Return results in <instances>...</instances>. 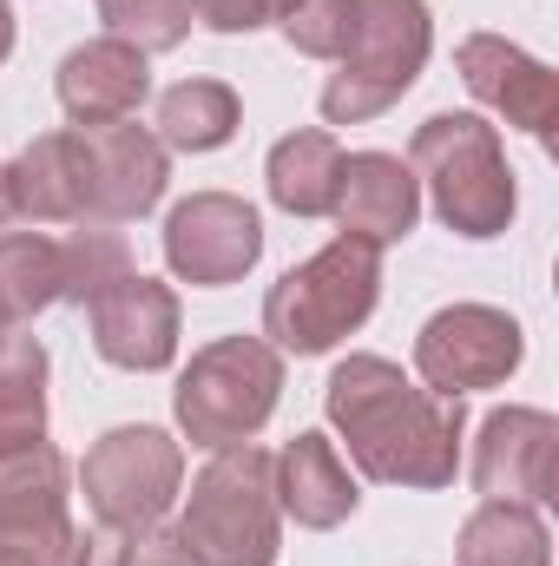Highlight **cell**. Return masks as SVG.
I'll return each mask as SVG.
<instances>
[{"label":"cell","instance_id":"1","mask_svg":"<svg viewBox=\"0 0 559 566\" xmlns=\"http://www.w3.org/2000/svg\"><path fill=\"white\" fill-rule=\"evenodd\" d=\"M323 409L349 461L382 488H447L461 468V434H467L461 396H434L409 382L389 356H342L329 369Z\"/></svg>","mask_w":559,"mask_h":566},{"label":"cell","instance_id":"2","mask_svg":"<svg viewBox=\"0 0 559 566\" xmlns=\"http://www.w3.org/2000/svg\"><path fill=\"white\" fill-rule=\"evenodd\" d=\"M178 534L204 566H271L283 554V507H277V454L257 441L211 448L184 494Z\"/></svg>","mask_w":559,"mask_h":566},{"label":"cell","instance_id":"3","mask_svg":"<svg viewBox=\"0 0 559 566\" xmlns=\"http://www.w3.org/2000/svg\"><path fill=\"white\" fill-rule=\"evenodd\" d=\"M376 296H382V244L342 231L336 244H323L316 258H303L296 271L271 283L264 343L277 356H323L369 323Z\"/></svg>","mask_w":559,"mask_h":566},{"label":"cell","instance_id":"4","mask_svg":"<svg viewBox=\"0 0 559 566\" xmlns=\"http://www.w3.org/2000/svg\"><path fill=\"white\" fill-rule=\"evenodd\" d=\"M409 171H415V185H428L434 218L454 238H500L514 224L520 191H514L500 133L487 119H474V113L421 119L415 139H409Z\"/></svg>","mask_w":559,"mask_h":566},{"label":"cell","instance_id":"5","mask_svg":"<svg viewBox=\"0 0 559 566\" xmlns=\"http://www.w3.org/2000/svg\"><path fill=\"white\" fill-rule=\"evenodd\" d=\"M434 46V20L428 0H356V27L349 46L323 86V119L329 126H362L376 113H389L428 66Z\"/></svg>","mask_w":559,"mask_h":566},{"label":"cell","instance_id":"6","mask_svg":"<svg viewBox=\"0 0 559 566\" xmlns=\"http://www.w3.org/2000/svg\"><path fill=\"white\" fill-rule=\"evenodd\" d=\"M283 396V356L264 336H218L204 343L184 376H178V428L191 434V448H238L277 416Z\"/></svg>","mask_w":559,"mask_h":566},{"label":"cell","instance_id":"7","mask_svg":"<svg viewBox=\"0 0 559 566\" xmlns=\"http://www.w3.org/2000/svg\"><path fill=\"white\" fill-rule=\"evenodd\" d=\"M80 488L106 534H145L171 514L184 488V448L151 422L106 428L80 461Z\"/></svg>","mask_w":559,"mask_h":566},{"label":"cell","instance_id":"8","mask_svg":"<svg viewBox=\"0 0 559 566\" xmlns=\"http://www.w3.org/2000/svg\"><path fill=\"white\" fill-rule=\"evenodd\" d=\"M527 356V329L494 310V303H447L421 323L415 369L421 389L434 396H467V389H500Z\"/></svg>","mask_w":559,"mask_h":566},{"label":"cell","instance_id":"9","mask_svg":"<svg viewBox=\"0 0 559 566\" xmlns=\"http://www.w3.org/2000/svg\"><path fill=\"white\" fill-rule=\"evenodd\" d=\"M257 258H264V218L244 198L191 191L184 205H171V218H165V264H171L178 283L218 290V283H238Z\"/></svg>","mask_w":559,"mask_h":566},{"label":"cell","instance_id":"10","mask_svg":"<svg viewBox=\"0 0 559 566\" xmlns=\"http://www.w3.org/2000/svg\"><path fill=\"white\" fill-rule=\"evenodd\" d=\"M474 488L487 501L553 507L559 501V422L547 409H494L474 441Z\"/></svg>","mask_w":559,"mask_h":566},{"label":"cell","instance_id":"11","mask_svg":"<svg viewBox=\"0 0 559 566\" xmlns=\"http://www.w3.org/2000/svg\"><path fill=\"white\" fill-rule=\"evenodd\" d=\"M86 145V218L93 224H133L165 198L171 158L151 126L113 119V126H80Z\"/></svg>","mask_w":559,"mask_h":566},{"label":"cell","instance_id":"12","mask_svg":"<svg viewBox=\"0 0 559 566\" xmlns=\"http://www.w3.org/2000/svg\"><path fill=\"white\" fill-rule=\"evenodd\" d=\"M0 534L20 541L40 566H60L73 554V501H66V454L60 448H20L0 454Z\"/></svg>","mask_w":559,"mask_h":566},{"label":"cell","instance_id":"13","mask_svg":"<svg viewBox=\"0 0 559 566\" xmlns=\"http://www.w3.org/2000/svg\"><path fill=\"white\" fill-rule=\"evenodd\" d=\"M454 73H461V86H467L487 113H500V119L520 126L527 139H553V119H559L553 73H547L527 46H514L507 33H467V40L454 46Z\"/></svg>","mask_w":559,"mask_h":566},{"label":"cell","instance_id":"14","mask_svg":"<svg viewBox=\"0 0 559 566\" xmlns=\"http://www.w3.org/2000/svg\"><path fill=\"white\" fill-rule=\"evenodd\" d=\"M86 316H93V349L113 369H139V376L171 369V356H178V296H171V283L126 271L86 303Z\"/></svg>","mask_w":559,"mask_h":566},{"label":"cell","instance_id":"15","mask_svg":"<svg viewBox=\"0 0 559 566\" xmlns=\"http://www.w3.org/2000/svg\"><path fill=\"white\" fill-rule=\"evenodd\" d=\"M0 198H7V218H27V224H86V145H80V126L40 133L27 151H13L0 165Z\"/></svg>","mask_w":559,"mask_h":566},{"label":"cell","instance_id":"16","mask_svg":"<svg viewBox=\"0 0 559 566\" xmlns=\"http://www.w3.org/2000/svg\"><path fill=\"white\" fill-rule=\"evenodd\" d=\"M53 93H60V106H66L73 126H113V119H133L145 106L151 66H145L139 46L99 33V40H86V46H73V53L60 60Z\"/></svg>","mask_w":559,"mask_h":566},{"label":"cell","instance_id":"17","mask_svg":"<svg viewBox=\"0 0 559 566\" xmlns=\"http://www.w3.org/2000/svg\"><path fill=\"white\" fill-rule=\"evenodd\" d=\"M336 218H342L349 238L402 244L421 218V185H415V171H409V158H395V151H356V158H342Z\"/></svg>","mask_w":559,"mask_h":566},{"label":"cell","instance_id":"18","mask_svg":"<svg viewBox=\"0 0 559 566\" xmlns=\"http://www.w3.org/2000/svg\"><path fill=\"white\" fill-rule=\"evenodd\" d=\"M356 501H362V494H356V481H349V468H342V454H336L329 434H296V441H283L277 507L296 514V527L329 534V527H342V521L356 514Z\"/></svg>","mask_w":559,"mask_h":566},{"label":"cell","instance_id":"19","mask_svg":"<svg viewBox=\"0 0 559 566\" xmlns=\"http://www.w3.org/2000/svg\"><path fill=\"white\" fill-rule=\"evenodd\" d=\"M264 185L289 218H329L336 211V185H342V145L336 133L309 126V133H289L271 145V165H264Z\"/></svg>","mask_w":559,"mask_h":566},{"label":"cell","instance_id":"20","mask_svg":"<svg viewBox=\"0 0 559 566\" xmlns=\"http://www.w3.org/2000/svg\"><path fill=\"white\" fill-rule=\"evenodd\" d=\"M461 566H553V534L540 521V507L520 501H481L461 521Z\"/></svg>","mask_w":559,"mask_h":566},{"label":"cell","instance_id":"21","mask_svg":"<svg viewBox=\"0 0 559 566\" xmlns=\"http://www.w3.org/2000/svg\"><path fill=\"white\" fill-rule=\"evenodd\" d=\"M244 106L224 80H178L158 93V145L165 151H218L238 139Z\"/></svg>","mask_w":559,"mask_h":566},{"label":"cell","instance_id":"22","mask_svg":"<svg viewBox=\"0 0 559 566\" xmlns=\"http://www.w3.org/2000/svg\"><path fill=\"white\" fill-rule=\"evenodd\" d=\"M60 296H66L60 244L40 238V231H0V316H7V329L53 310Z\"/></svg>","mask_w":559,"mask_h":566},{"label":"cell","instance_id":"23","mask_svg":"<svg viewBox=\"0 0 559 566\" xmlns=\"http://www.w3.org/2000/svg\"><path fill=\"white\" fill-rule=\"evenodd\" d=\"M46 441V349L33 336L0 343V454Z\"/></svg>","mask_w":559,"mask_h":566},{"label":"cell","instance_id":"24","mask_svg":"<svg viewBox=\"0 0 559 566\" xmlns=\"http://www.w3.org/2000/svg\"><path fill=\"white\" fill-rule=\"evenodd\" d=\"M60 264H66V296L60 303H93L106 283H119L133 271V251H126V231L119 224H80L66 244H60Z\"/></svg>","mask_w":559,"mask_h":566},{"label":"cell","instance_id":"25","mask_svg":"<svg viewBox=\"0 0 559 566\" xmlns=\"http://www.w3.org/2000/svg\"><path fill=\"white\" fill-rule=\"evenodd\" d=\"M60 566H204L191 554V541L178 534V527H145V534H106V527H93V534H80L73 541V554Z\"/></svg>","mask_w":559,"mask_h":566},{"label":"cell","instance_id":"26","mask_svg":"<svg viewBox=\"0 0 559 566\" xmlns=\"http://www.w3.org/2000/svg\"><path fill=\"white\" fill-rule=\"evenodd\" d=\"M99 20H106V33H113V40L139 46L145 60H151V53L184 46V33H191L198 7H191V0H99Z\"/></svg>","mask_w":559,"mask_h":566},{"label":"cell","instance_id":"27","mask_svg":"<svg viewBox=\"0 0 559 566\" xmlns=\"http://www.w3.org/2000/svg\"><path fill=\"white\" fill-rule=\"evenodd\" d=\"M277 27L296 53H309V60H342L349 27H356V0H289Z\"/></svg>","mask_w":559,"mask_h":566},{"label":"cell","instance_id":"28","mask_svg":"<svg viewBox=\"0 0 559 566\" xmlns=\"http://www.w3.org/2000/svg\"><path fill=\"white\" fill-rule=\"evenodd\" d=\"M191 7L211 33H257V27H277L289 0H191Z\"/></svg>","mask_w":559,"mask_h":566},{"label":"cell","instance_id":"29","mask_svg":"<svg viewBox=\"0 0 559 566\" xmlns=\"http://www.w3.org/2000/svg\"><path fill=\"white\" fill-rule=\"evenodd\" d=\"M0 566H40V560H33L20 541H7V534H0Z\"/></svg>","mask_w":559,"mask_h":566},{"label":"cell","instance_id":"30","mask_svg":"<svg viewBox=\"0 0 559 566\" xmlns=\"http://www.w3.org/2000/svg\"><path fill=\"white\" fill-rule=\"evenodd\" d=\"M7 53H13V7L0 0V60H7Z\"/></svg>","mask_w":559,"mask_h":566},{"label":"cell","instance_id":"31","mask_svg":"<svg viewBox=\"0 0 559 566\" xmlns=\"http://www.w3.org/2000/svg\"><path fill=\"white\" fill-rule=\"evenodd\" d=\"M7 336H13V329H7V316H0V343H7Z\"/></svg>","mask_w":559,"mask_h":566},{"label":"cell","instance_id":"32","mask_svg":"<svg viewBox=\"0 0 559 566\" xmlns=\"http://www.w3.org/2000/svg\"><path fill=\"white\" fill-rule=\"evenodd\" d=\"M0 224H7V198H0Z\"/></svg>","mask_w":559,"mask_h":566}]
</instances>
